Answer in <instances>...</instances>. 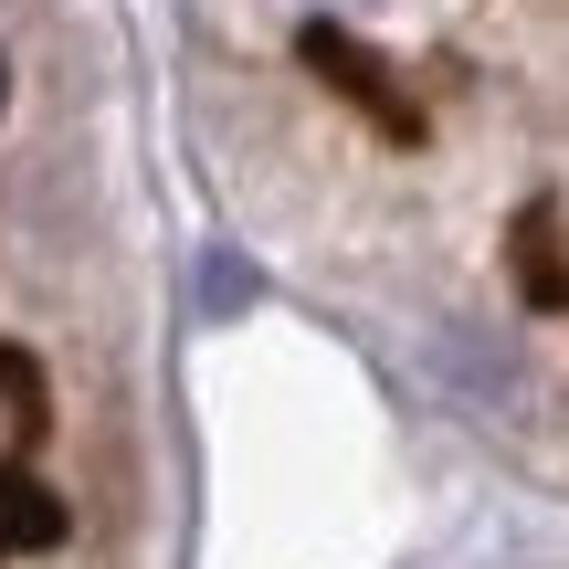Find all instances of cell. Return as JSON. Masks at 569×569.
<instances>
[{"mask_svg": "<svg viewBox=\"0 0 569 569\" xmlns=\"http://www.w3.org/2000/svg\"><path fill=\"white\" fill-rule=\"evenodd\" d=\"M422 359H432V380H443V390H465V401L486 411V422H517V411L538 401L528 359H517V348L496 338V327H465V317H443V327L422 338Z\"/></svg>", "mask_w": 569, "mask_h": 569, "instance_id": "cell-1", "label": "cell"}, {"mask_svg": "<svg viewBox=\"0 0 569 569\" xmlns=\"http://www.w3.org/2000/svg\"><path fill=\"white\" fill-rule=\"evenodd\" d=\"M306 63H327V74H338V84H348V96H359V106H369V117H380V127H390V138H411V127H422V117H411V106H390V96H380V84H369V63H359V53H348V42H338V32H306Z\"/></svg>", "mask_w": 569, "mask_h": 569, "instance_id": "cell-2", "label": "cell"}, {"mask_svg": "<svg viewBox=\"0 0 569 569\" xmlns=\"http://www.w3.org/2000/svg\"><path fill=\"white\" fill-rule=\"evenodd\" d=\"M201 296L222 306V317H232V306H253V264H232V253H222V264L201 274Z\"/></svg>", "mask_w": 569, "mask_h": 569, "instance_id": "cell-3", "label": "cell"}]
</instances>
